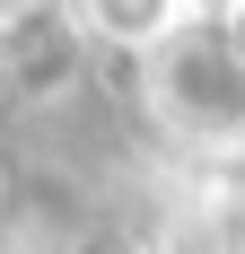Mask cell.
<instances>
[{"mask_svg":"<svg viewBox=\"0 0 245 254\" xmlns=\"http://www.w3.org/2000/svg\"><path fill=\"white\" fill-rule=\"evenodd\" d=\"M88 26L122 53H158L184 35V0H88Z\"/></svg>","mask_w":245,"mask_h":254,"instance_id":"obj_1","label":"cell"},{"mask_svg":"<svg viewBox=\"0 0 245 254\" xmlns=\"http://www.w3.org/2000/svg\"><path fill=\"white\" fill-rule=\"evenodd\" d=\"M219 35H228V53L245 62V0H228V18H219Z\"/></svg>","mask_w":245,"mask_h":254,"instance_id":"obj_2","label":"cell"}]
</instances>
